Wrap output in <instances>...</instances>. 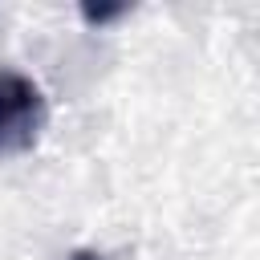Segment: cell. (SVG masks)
Here are the masks:
<instances>
[{"mask_svg": "<svg viewBox=\"0 0 260 260\" xmlns=\"http://www.w3.org/2000/svg\"><path fill=\"white\" fill-rule=\"evenodd\" d=\"M45 126H49L45 89L16 69H0V154L32 150Z\"/></svg>", "mask_w": 260, "mask_h": 260, "instance_id": "cell-1", "label": "cell"}, {"mask_svg": "<svg viewBox=\"0 0 260 260\" xmlns=\"http://www.w3.org/2000/svg\"><path fill=\"white\" fill-rule=\"evenodd\" d=\"M130 4H81V20L85 24H110L118 16H126Z\"/></svg>", "mask_w": 260, "mask_h": 260, "instance_id": "cell-2", "label": "cell"}, {"mask_svg": "<svg viewBox=\"0 0 260 260\" xmlns=\"http://www.w3.org/2000/svg\"><path fill=\"white\" fill-rule=\"evenodd\" d=\"M65 260H106L102 252H93V248H77V252H69Z\"/></svg>", "mask_w": 260, "mask_h": 260, "instance_id": "cell-3", "label": "cell"}]
</instances>
